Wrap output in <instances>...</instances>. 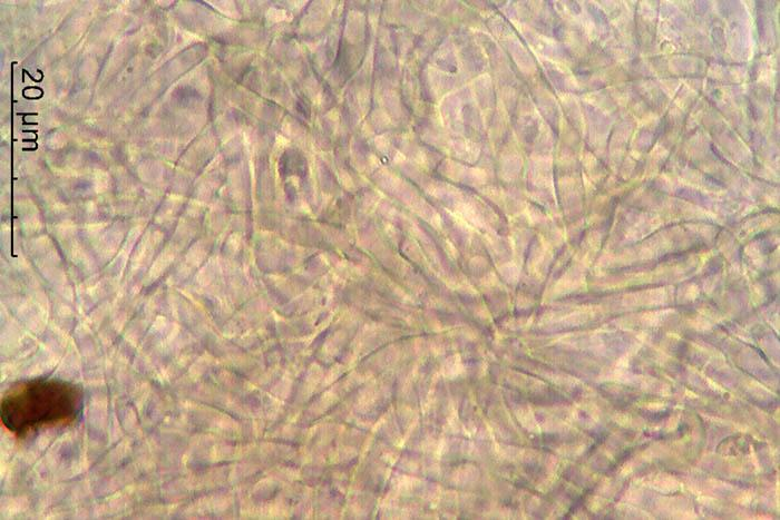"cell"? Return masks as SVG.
<instances>
[{"mask_svg":"<svg viewBox=\"0 0 780 520\" xmlns=\"http://www.w3.org/2000/svg\"><path fill=\"white\" fill-rule=\"evenodd\" d=\"M84 408L81 389L57 379H36L9 389L1 399V424L22 439L39 430L74 423Z\"/></svg>","mask_w":780,"mask_h":520,"instance_id":"cell-1","label":"cell"}]
</instances>
